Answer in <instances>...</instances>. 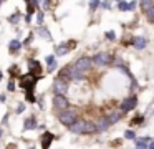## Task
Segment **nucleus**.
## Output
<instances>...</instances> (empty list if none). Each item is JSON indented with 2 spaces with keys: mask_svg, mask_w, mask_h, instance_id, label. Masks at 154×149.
<instances>
[{
  "mask_svg": "<svg viewBox=\"0 0 154 149\" xmlns=\"http://www.w3.org/2000/svg\"><path fill=\"white\" fill-rule=\"evenodd\" d=\"M68 51H70V50H68V46H66V45H60V46L57 48V55H58V56H61V55H66Z\"/></svg>",
  "mask_w": 154,
  "mask_h": 149,
  "instance_id": "obj_19",
  "label": "nucleus"
},
{
  "mask_svg": "<svg viewBox=\"0 0 154 149\" xmlns=\"http://www.w3.org/2000/svg\"><path fill=\"white\" fill-rule=\"evenodd\" d=\"M118 7H119V10H121V12H126V10H129V3L123 2V0L119 2V5H118Z\"/></svg>",
  "mask_w": 154,
  "mask_h": 149,
  "instance_id": "obj_23",
  "label": "nucleus"
},
{
  "mask_svg": "<svg viewBox=\"0 0 154 149\" xmlns=\"http://www.w3.org/2000/svg\"><path fill=\"white\" fill-rule=\"evenodd\" d=\"M33 128H35V119L33 118L25 119V129H33Z\"/></svg>",
  "mask_w": 154,
  "mask_h": 149,
  "instance_id": "obj_21",
  "label": "nucleus"
},
{
  "mask_svg": "<svg viewBox=\"0 0 154 149\" xmlns=\"http://www.w3.org/2000/svg\"><path fill=\"white\" fill-rule=\"evenodd\" d=\"M66 89H68V83L61 78H57L53 81V91L55 95H66Z\"/></svg>",
  "mask_w": 154,
  "mask_h": 149,
  "instance_id": "obj_4",
  "label": "nucleus"
},
{
  "mask_svg": "<svg viewBox=\"0 0 154 149\" xmlns=\"http://www.w3.org/2000/svg\"><path fill=\"white\" fill-rule=\"evenodd\" d=\"M7 89H8V91H14V89H15V83H14V81H8Z\"/></svg>",
  "mask_w": 154,
  "mask_h": 149,
  "instance_id": "obj_29",
  "label": "nucleus"
},
{
  "mask_svg": "<svg viewBox=\"0 0 154 149\" xmlns=\"http://www.w3.org/2000/svg\"><path fill=\"white\" fill-rule=\"evenodd\" d=\"M20 46H22V43L18 42V40H12V42L8 43V48H10L12 53H14V51H18V50H20Z\"/></svg>",
  "mask_w": 154,
  "mask_h": 149,
  "instance_id": "obj_15",
  "label": "nucleus"
},
{
  "mask_svg": "<svg viewBox=\"0 0 154 149\" xmlns=\"http://www.w3.org/2000/svg\"><path fill=\"white\" fill-rule=\"evenodd\" d=\"M37 33L42 36V38H47V40H50V32H48L47 28H43V26H38Z\"/></svg>",
  "mask_w": 154,
  "mask_h": 149,
  "instance_id": "obj_17",
  "label": "nucleus"
},
{
  "mask_svg": "<svg viewBox=\"0 0 154 149\" xmlns=\"http://www.w3.org/2000/svg\"><path fill=\"white\" fill-rule=\"evenodd\" d=\"M146 15H147V20H149V22H152V23H154V5L151 7V8L147 10V12H146Z\"/></svg>",
  "mask_w": 154,
  "mask_h": 149,
  "instance_id": "obj_22",
  "label": "nucleus"
},
{
  "mask_svg": "<svg viewBox=\"0 0 154 149\" xmlns=\"http://www.w3.org/2000/svg\"><path fill=\"white\" fill-rule=\"evenodd\" d=\"M91 60H93V65H96V66H106L113 61V56H111L109 53L101 51V53H96Z\"/></svg>",
  "mask_w": 154,
  "mask_h": 149,
  "instance_id": "obj_2",
  "label": "nucleus"
},
{
  "mask_svg": "<svg viewBox=\"0 0 154 149\" xmlns=\"http://www.w3.org/2000/svg\"><path fill=\"white\" fill-rule=\"evenodd\" d=\"M134 8H136V2H131L129 3V10H134Z\"/></svg>",
  "mask_w": 154,
  "mask_h": 149,
  "instance_id": "obj_32",
  "label": "nucleus"
},
{
  "mask_svg": "<svg viewBox=\"0 0 154 149\" xmlns=\"http://www.w3.org/2000/svg\"><path fill=\"white\" fill-rule=\"evenodd\" d=\"M137 123H143V116H139V118H134V119H133V124H137Z\"/></svg>",
  "mask_w": 154,
  "mask_h": 149,
  "instance_id": "obj_30",
  "label": "nucleus"
},
{
  "mask_svg": "<svg viewBox=\"0 0 154 149\" xmlns=\"http://www.w3.org/2000/svg\"><path fill=\"white\" fill-rule=\"evenodd\" d=\"M108 126H109V121H108V118H100L96 123V129L98 131H106Z\"/></svg>",
  "mask_w": 154,
  "mask_h": 149,
  "instance_id": "obj_10",
  "label": "nucleus"
},
{
  "mask_svg": "<svg viewBox=\"0 0 154 149\" xmlns=\"http://www.w3.org/2000/svg\"><path fill=\"white\" fill-rule=\"evenodd\" d=\"M28 75L30 76H33V78H40V75H42V68H40V63L38 61H35V60H32L30 63H28Z\"/></svg>",
  "mask_w": 154,
  "mask_h": 149,
  "instance_id": "obj_7",
  "label": "nucleus"
},
{
  "mask_svg": "<svg viewBox=\"0 0 154 149\" xmlns=\"http://www.w3.org/2000/svg\"><path fill=\"white\" fill-rule=\"evenodd\" d=\"M2 78H4V75H2V71H0V81H2Z\"/></svg>",
  "mask_w": 154,
  "mask_h": 149,
  "instance_id": "obj_34",
  "label": "nucleus"
},
{
  "mask_svg": "<svg viewBox=\"0 0 154 149\" xmlns=\"http://www.w3.org/2000/svg\"><path fill=\"white\" fill-rule=\"evenodd\" d=\"M91 65H93V60L91 58H88V56H83V58H80L76 63H75V68L78 70V71H83V73H86L88 70L91 68Z\"/></svg>",
  "mask_w": 154,
  "mask_h": 149,
  "instance_id": "obj_3",
  "label": "nucleus"
},
{
  "mask_svg": "<svg viewBox=\"0 0 154 149\" xmlns=\"http://www.w3.org/2000/svg\"><path fill=\"white\" fill-rule=\"evenodd\" d=\"M100 7V0H90V10H96Z\"/></svg>",
  "mask_w": 154,
  "mask_h": 149,
  "instance_id": "obj_24",
  "label": "nucleus"
},
{
  "mask_svg": "<svg viewBox=\"0 0 154 149\" xmlns=\"http://www.w3.org/2000/svg\"><path fill=\"white\" fill-rule=\"evenodd\" d=\"M124 138L126 139H134V132L133 131H126L124 132Z\"/></svg>",
  "mask_w": 154,
  "mask_h": 149,
  "instance_id": "obj_27",
  "label": "nucleus"
},
{
  "mask_svg": "<svg viewBox=\"0 0 154 149\" xmlns=\"http://www.w3.org/2000/svg\"><path fill=\"white\" fill-rule=\"evenodd\" d=\"M152 5H154L152 0H141V8H143L144 12H147V10H149Z\"/></svg>",
  "mask_w": 154,
  "mask_h": 149,
  "instance_id": "obj_18",
  "label": "nucleus"
},
{
  "mask_svg": "<svg viewBox=\"0 0 154 149\" xmlns=\"http://www.w3.org/2000/svg\"><path fill=\"white\" fill-rule=\"evenodd\" d=\"M58 119H60L61 124L71 126L78 119V116H76V111H75V109H63V111L60 113V116H58Z\"/></svg>",
  "mask_w": 154,
  "mask_h": 149,
  "instance_id": "obj_1",
  "label": "nucleus"
},
{
  "mask_svg": "<svg viewBox=\"0 0 154 149\" xmlns=\"http://www.w3.org/2000/svg\"><path fill=\"white\" fill-rule=\"evenodd\" d=\"M137 104V98L136 96H129V98H126L123 103H121V111L123 113H128L131 111V109H134Z\"/></svg>",
  "mask_w": 154,
  "mask_h": 149,
  "instance_id": "obj_6",
  "label": "nucleus"
},
{
  "mask_svg": "<svg viewBox=\"0 0 154 149\" xmlns=\"http://www.w3.org/2000/svg\"><path fill=\"white\" fill-rule=\"evenodd\" d=\"M106 38L108 40H114V38H116V33H114V32H106Z\"/></svg>",
  "mask_w": 154,
  "mask_h": 149,
  "instance_id": "obj_26",
  "label": "nucleus"
},
{
  "mask_svg": "<svg viewBox=\"0 0 154 149\" xmlns=\"http://www.w3.org/2000/svg\"><path fill=\"white\" fill-rule=\"evenodd\" d=\"M146 141H147V138H141V139H137V142H136V149H146Z\"/></svg>",
  "mask_w": 154,
  "mask_h": 149,
  "instance_id": "obj_20",
  "label": "nucleus"
},
{
  "mask_svg": "<svg viewBox=\"0 0 154 149\" xmlns=\"http://www.w3.org/2000/svg\"><path fill=\"white\" fill-rule=\"evenodd\" d=\"M149 149H154V141H152V142H151V144H149Z\"/></svg>",
  "mask_w": 154,
  "mask_h": 149,
  "instance_id": "obj_33",
  "label": "nucleus"
},
{
  "mask_svg": "<svg viewBox=\"0 0 154 149\" xmlns=\"http://www.w3.org/2000/svg\"><path fill=\"white\" fill-rule=\"evenodd\" d=\"M18 18H20V13H15V15H12V17H10V22H12V23H17V22H18Z\"/></svg>",
  "mask_w": 154,
  "mask_h": 149,
  "instance_id": "obj_25",
  "label": "nucleus"
},
{
  "mask_svg": "<svg viewBox=\"0 0 154 149\" xmlns=\"http://www.w3.org/2000/svg\"><path fill=\"white\" fill-rule=\"evenodd\" d=\"M133 45L136 46L137 50H143L144 46H146V40H144L143 36H136V38L133 40Z\"/></svg>",
  "mask_w": 154,
  "mask_h": 149,
  "instance_id": "obj_12",
  "label": "nucleus"
},
{
  "mask_svg": "<svg viewBox=\"0 0 154 149\" xmlns=\"http://www.w3.org/2000/svg\"><path fill=\"white\" fill-rule=\"evenodd\" d=\"M51 141H53V134H51V132H45L43 138H42V147L48 149L50 144H51Z\"/></svg>",
  "mask_w": 154,
  "mask_h": 149,
  "instance_id": "obj_9",
  "label": "nucleus"
},
{
  "mask_svg": "<svg viewBox=\"0 0 154 149\" xmlns=\"http://www.w3.org/2000/svg\"><path fill=\"white\" fill-rule=\"evenodd\" d=\"M53 106H55L57 109H60V111H63V109H68L70 103H68V99L65 98V95H55V98H53Z\"/></svg>",
  "mask_w": 154,
  "mask_h": 149,
  "instance_id": "obj_5",
  "label": "nucleus"
},
{
  "mask_svg": "<svg viewBox=\"0 0 154 149\" xmlns=\"http://www.w3.org/2000/svg\"><path fill=\"white\" fill-rule=\"evenodd\" d=\"M47 63H48V71H53L55 68H57V60H55V56H47Z\"/></svg>",
  "mask_w": 154,
  "mask_h": 149,
  "instance_id": "obj_14",
  "label": "nucleus"
},
{
  "mask_svg": "<svg viewBox=\"0 0 154 149\" xmlns=\"http://www.w3.org/2000/svg\"><path fill=\"white\" fill-rule=\"evenodd\" d=\"M27 99H28V101H30V103H33V101H35L33 95H32V89H30V91H27Z\"/></svg>",
  "mask_w": 154,
  "mask_h": 149,
  "instance_id": "obj_28",
  "label": "nucleus"
},
{
  "mask_svg": "<svg viewBox=\"0 0 154 149\" xmlns=\"http://www.w3.org/2000/svg\"><path fill=\"white\" fill-rule=\"evenodd\" d=\"M121 114H123V111H114V113H111V114L108 116V121H109V124L119 121V119H121Z\"/></svg>",
  "mask_w": 154,
  "mask_h": 149,
  "instance_id": "obj_13",
  "label": "nucleus"
},
{
  "mask_svg": "<svg viewBox=\"0 0 154 149\" xmlns=\"http://www.w3.org/2000/svg\"><path fill=\"white\" fill-rule=\"evenodd\" d=\"M94 131H98V129H96V124H94V123L86 121V126H85V132H86V134H91V132H94Z\"/></svg>",
  "mask_w": 154,
  "mask_h": 149,
  "instance_id": "obj_16",
  "label": "nucleus"
},
{
  "mask_svg": "<svg viewBox=\"0 0 154 149\" xmlns=\"http://www.w3.org/2000/svg\"><path fill=\"white\" fill-rule=\"evenodd\" d=\"M118 2H121V0H118Z\"/></svg>",
  "mask_w": 154,
  "mask_h": 149,
  "instance_id": "obj_36",
  "label": "nucleus"
},
{
  "mask_svg": "<svg viewBox=\"0 0 154 149\" xmlns=\"http://www.w3.org/2000/svg\"><path fill=\"white\" fill-rule=\"evenodd\" d=\"M85 126H86V121H85V119H76V121L71 126H68V128H70V131L75 132V134H81V132H85Z\"/></svg>",
  "mask_w": 154,
  "mask_h": 149,
  "instance_id": "obj_8",
  "label": "nucleus"
},
{
  "mask_svg": "<svg viewBox=\"0 0 154 149\" xmlns=\"http://www.w3.org/2000/svg\"><path fill=\"white\" fill-rule=\"evenodd\" d=\"M28 149H35V147H28Z\"/></svg>",
  "mask_w": 154,
  "mask_h": 149,
  "instance_id": "obj_35",
  "label": "nucleus"
},
{
  "mask_svg": "<svg viewBox=\"0 0 154 149\" xmlns=\"http://www.w3.org/2000/svg\"><path fill=\"white\" fill-rule=\"evenodd\" d=\"M0 3H2V0H0Z\"/></svg>",
  "mask_w": 154,
  "mask_h": 149,
  "instance_id": "obj_37",
  "label": "nucleus"
},
{
  "mask_svg": "<svg viewBox=\"0 0 154 149\" xmlns=\"http://www.w3.org/2000/svg\"><path fill=\"white\" fill-rule=\"evenodd\" d=\"M37 20H38V23L43 22V13H38V15H37Z\"/></svg>",
  "mask_w": 154,
  "mask_h": 149,
  "instance_id": "obj_31",
  "label": "nucleus"
},
{
  "mask_svg": "<svg viewBox=\"0 0 154 149\" xmlns=\"http://www.w3.org/2000/svg\"><path fill=\"white\" fill-rule=\"evenodd\" d=\"M71 66H73V65L65 66V68L60 71V75H58V76H60L61 79H65V81H66V79H71Z\"/></svg>",
  "mask_w": 154,
  "mask_h": 149,
  "instance_id": "obj_11",
  "label": "nucleus"
}]
</instances>
